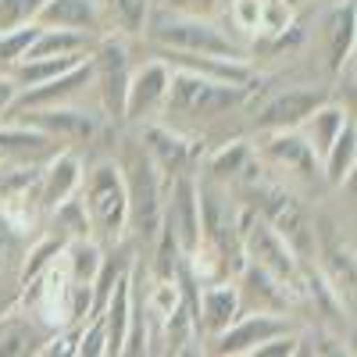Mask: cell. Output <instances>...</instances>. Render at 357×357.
I'll list each match as a JSON object with an SVG mask.
<instances>
[{
  "label": "cell",
  "instance_id": "d4e9b609",
  "mask_svg": "<svg viewBox=\"0 0 357 357\" xmlns=\"http://www.w3.org/2000/svg\"><path fill=\"white\" fill-rule=\"evenodd\" d=\"M50 215V236H57V240H93V225H89V215H86V204L82 197H68L65 204H57Z\"/></svg>",
  "mask_w": 357,
  "mask_h": 357
},
{
  "label": "cell",
  "instance_id": "f546056e",
  "mask_svg": "<svg viewBox=\"0 0 357 357\" xmlns=\"http://www.w3.org/2000/svg\"><path fill=\"white\" fill-rule=\"evenodd\" d=\"M40 8H43V0H0V33L36 22Z\"/></svg>",
  "mask_w": 357,
  "mask_h": 357
},
{
  "label": "cell",
  "instance_id": "7c38bea8",
  "mask_svg": "<svg viewBox=\"0 0 357 357\" xmlns=\"http://www.w3.org/2000/svg\"><path fill=\"white\" fill-rule=\"evenodd\" d=\"M243 301H240V289L232 282H211V286H197V307H193V321H197V333L200 340H215L222 329L240 318Z\"/></svg>",
  "mask_w": 357,
  "mask_h": 357
},
{
  "label": "cell",
  "instance_id": "836d02e7",
  "mask_svg": "<svg viewBox=\"0 0 357 357\" xmlns=\"http://www.w3.org/2000/svg\"><path fill=\"white\" fill-rule=\"evenodd\" d=\"M289 4H293V8H296V4H307V0H289Z\"/></svg>",
  "mask_w": 357,
  "mask_h": 357
},
{
  "label": "cell",
  "instance_id": "ffe728a7",
  "mask_svg": "<svg viewBox=\"0 0 357 357\" xmlns=\"http://www.w3.org/2000/svg\"><path fill=\"white\" fill-rule=\"evenodd\" d=\"M354 168H357V126H354V118H350V122L340 129V136L329 143V151L318 158V175L333 190H340L347 178L354 175Z\"/></svg>",
  "mask_w": 357,
  "mask_h": 357
},
{
  "label": "cell",
  "instance_id": "d6986e66",
  "mask_svg": "<svg viewBox=\"0 0 357 357\" xmlns=\"http://www.w3.org/2000/svg\"><path fill=\"white\" fill-rule=\"evenodd\" d=\"M354 118V111L350 107H343V104H333V100H321L301 126H296V132H301V139L311 146V154L314 158H321L325 151H329V143L340 136V129Z\"/></svg>",
  "mask_w": 357,
  "mask_h": 357
},
{
  "label": "cell",
  "instance_id": "277c9868",
  "mask_svg": "<svg viewBox=\"0 0 357 357\" xmlns=\"http://www.w3.org/2000/svg\"><path fill=\"white\" fill-rule=\"evenodd\" d=\"M236 232H240V250H243L247 264L261 268V272H268L289 289H301L304 264H301V254L289 247V240L282 232H275L257 211L236 215Z\"/></svg>",
  "mask_w": 357,
  "mask_h": 357
},
{
  "label": "cell",
  "instance_id": "5b68a950",
  "mask_svg": "<svg viewBox=\"0 0 357 357\" xmlns=\"http://www.w3.org/2000/svg\"><path fill=\"white\" fill-rule=\"evenodd\" d=\"M118 168H122L126 193H129V229L139 236L146 247H154L158 229H161V204H165L161 168L146 158L143 143H136L129 151V158Z\"/></svg>",
  "mask_w": 357,
  "mask_h": 357
},
{
  "label": "cell",
  "instance_id": "9a60e30c",
  "mask_svg": "<svg viewBox=\"0 0 357 357\" xmlns=\"http://www.w3.org/2000/svg\"><path fill=\"white\" fill-rule=\"evenodd\" d=\"M100 318H104L107 357H118L126 350V336H129V325H132V268L129 264L114 275L111 293L100 307Z\"/></svg>",
  "mask_w": 357,
  "mask_h": 357
},
{
  "label": "cell",
  "instance_id": "d6a6232c",
  "mask_svg": "<svg viewBox=\"0 0 357 357\" xmlns=\"http://www.w3.org/2000/svg\"><path fill=\"white\" fill-rule=\"evenodd\" d=\"M8 250H11V232L8 225H0V275H4V264H8Z\"/></svg>",
  "mask_w": 357,
  "mask_h": 357
},
{
  "label": "cell",
  "instance_id": "52a82bcc",
  "mask_svg": "<svg viewBox=\"0 0 357 357\" xmlns=\"http://www.w3.org/2000/svg\"><path fill=\"white\" fill-rule=\"evenodd\" d=\"M161 229L175 240L183 261L200 247L204 240V225H200V186L193 183L190 175L175 172V183L168 186L165 193V204H161Z\"/></svg>",
  "mask_w": 357,
  "mask_h": 357
},
{
  "label": "cell",
  "instance_id": "cb8c5ba5",
  "mask_svg": "<svg viewBox=\"0 0 357 357\" xmlns=\"http://www.w3.org/2000/svg\"><path fill=\"white\" fill-rule=\"evenodd\" d=\"M107 33L118 36H143L146 22L154 15V0H100Z\"/></svg>",
  "mask_w": 357,
  "mask_h": 357
},
{
  "label": "cell",
  "instance_id": "8992f818",
  "mask_svg": "<svg viewBox=\"0 0 357 357\" xmlns=\"http://www.w3.org/2000/svg\"><path fill=\"white\" fill-rule=\"evenodd\" d=\"M89 65H93V89H97V100H100V114L104 118H122L126 86H129V75H132L126 36L104 33L100 43L89 50Z\"/></svg>",
  "mask_w": 357,
  "mask_h": 357
},
{
  "label": "cell",
  "instance_id": "9c48e42d",
  "mask_svg": "<svg viewBox=\"0 0 357 357\" xmlns=\"http://www.w3.org/2000/svg\"><path fill=\"white\" fill-rule=\"evenodd\" d=\"M11 118H18V122H25V126H36V129L50 132L54 139H61L65 146L93 139L97 129H100V114H97V111H86V107H79V104L18 107V111H11Z\"/></svg>",
  "mask_w": 357,
  "mask_h": 357
},
{
  "label": "cell",
  "instance_id": "4fadbf2b",
  "mask_svg": "<svg viewBox=\"0 0 357 357\" xmlns=\"http://www.w3.org/2000/svg\"><path fill=\"white\" fill-rule=\"evenodd\" d=\"M82 186V161L72 146H61L43 168L36 178V204L40 211H54L57 204H65L68 197H75Z\"/></svg>",
  "mask_w": 357,
  "mask_h": 357
},
{
  "label": "cell",
  "instance_id": "3957f363",
  "mask_svg": "<svg viewBox=\"0 0 357 357\" xmlns=\"http://www.w3.org/2000/svg\"><path fill=\"white\" fill-rule=\"evenodd\" d=\"M243 97H247V86L222 82V79L200 75L190 68H172L168 100H165L161 114L178 118V122H211V118L240 107Z\"/></svg>",
  "mask_w": 357,
  "mask_h": 357
},
{
  "label": "cell",
  "instance_id": "2e32d148",
  "mask_svg": "<svg viewBox=\"0 0 357 357\" xmlns=\"http://www.w3.org/2000/svg\"><path fill=\"white\" fill-rule=\"evenodd\" d=\"M321 100H329V97L321 93V89H286V93H275L272 100H268V104L257 111L254 126H257L261 132H272V129H296Z\"/></svg>",
  "mask_w": 357,
  "mask_h": 357
},
{
  "label": "cell",
  "instance_id": "7a4b0ae2",
  "mask_svg": "<svg viewBox=\"0 0 357 357\" xmlns=\"http://www.w3.org/2000/svg\"><path fill=\"white\" fill-rule=\"evenodd\" d=\"M79 197L86 204L93 240L100 247H118L129 232V193L118 161H97L89 172H82Z\"/></svg>",
  "mask_w": 357,
  "mask_h": 357
},
{
  "label": "cell",
  "instance_id": "e0dca14e",
  "mask_svg": "<svg viewBox=\"0 0 357 357\" xmlns=\"http://www.w3.org/2000/svg\"><path fill=\"white\" fill-rule=\"evenodd\" d=\"M36 25L72 29V33H86V36H104L107 33L100 0H43Z\"/></svg>",
  "mask_w": 357,
  "mask_h": 357
},
{
  "label": "cell",
  "instance_id": "8fae6325",
  "mask_svg": "<svg viewBox=\"0 0 357 357\" xmlns=\"http://www.w3.org/2000/svg\"><path fill=\"white\" fill-rule=\"evenodd\" d=\"M61 139H54L50 132L25 126V122H0V161L8 165H47L57 151H61Z\"/></svg>",
  "mask_w": 357,
  "mask_h": 357
},
{
  "label": "cell",
  "instance_id": "30bf717a",
  "mask_svg": "<svg viewBox=\"0 0 357 357\" xmlns=\"http://www.w3.org/2000/svg\"><path fill=\"white\" fill-rule=\"evenodd\" d=\"M282 329H289V325L279 311H250V314L240 311V318H236L229 329H222L215 340H207L211 343L207 350L211 354H232V357H240V354L250 357L257 343H264L268 336H275Z\"/></svg>",
  "mask_w": 357,
  "mask_h": 357
},
{
  "label": "cell",
  "instance_id": "4dcf8cb0",
  "mask_svg": "<svg viewBox=\"0 0 357 357\" xmlns=\"http://www.w3.org/2000/svg\"><path fill=\"white\" fill-rule=\"evenodd\" d=\"M165 11H175V15H193V18H215L222 0H161Z\"/></svg>",
  "mask_w": 357,
  "mask_h": 357
},
{
  "label": "cell",
  "instance_id": "ba28073f",
  "mask_svg": "<svg viewBox=\"0 0 357 357\" xmlns=\"http://www.w3.org/2000/svg\"><path fill=\"white\" fill-rule=\"evenodd\" d=\"M168 82H172V65H165L161 57L132 68L129 86H126V104H122V118L129 126H146L165 111Z\"/></svg>",
  "mask_w": 357,
  "mask_h": 357
},
{
  "label": "cell",
  "instance_id": "44dd1931",
  "mask_svg": "<svg viewBox=\"0 0 357 357\" xmlns=\"http://www.w3.org/2000/svg\"><path fill=\"white\" fill-rule=\"evenodd\" d=\"M47 343V329L18 311H8L0 318V357H25V354H40Z\"/></svg>",
  "mask_w": 357,
  "mask_h": 357
},
{
  "label": "cell",
  "instance_id": "603a6c76",
  "mask_svg": "<svg viewBox=\"0 0 357 357\" xmlns=\"http://www.w3.org/2000/svg\"><path fill=\"white\" fill-rule=\"evenodd\" d=\"M139 143H143L146 158H151L161 172H183V165H186V158H190V143L178 136L175 129H168V126L146 122Z\"/></svg>",
  "mask_w": 357,
  "mask_h": 357
},
{
  "label": "cell",
  "instance_id": "83f0119b",
  "mask_svg": "<svg viewBox=\"0 0 357 357\" xmlns=\"http://www.w3.org/2000/svg\"><path fill=\"white\" fill-rule=\"evenodd\" d=\"M250 161H254L250 146L243 139H236V143L222 146V151L211 158V175L218 178V183H225V178H236L240 172H250Z\"/></svg>",
  "mask_w": 357,
  "mask_h": 357
},
{
  "label": "cell",
  "instance_id": "5bb4252c",
  "mask_svg": "<svg viewBox=\"0 0 357 357\" xmlns=\"http://www.w3.org/2000/svg\"><path fill=\"white\" fill-rule=\"evenodd\" d=\"M86 89H93V65H89V57L79 61L75 68L47 79V82L18 89L15 111L18 107H47V104H79V97L86 93Z\"/></svg>",
  "mask_w": 357,
  "mask_h": 357
},
{
  "label": "cell",
  "instance_id": "ac0fdd59",
  "mask_svg": "<svg viewBox=\"0 0 357 357\" xmlns=\"http://www.w3.org/2000/svg\"><path fill=\"white\" fill-rule=\"evenodd\" d=\"M261 154L268 165H275V168H286L293 175H318V158L311 154V146L301 139V132L296 129H272L268 132V139L261 143Z\"/></svg>",
  "mask_w": 357,
  "mask_h": 357
},
{
  "label": "cell",
  "instance_id": "4316f807",
  "mask_svg": "<svg viewBox=\"0 0 357 357\" xmlns=\"http://www.w3.org/2000/svg\"><path fill=\"white\" fill-rule=\"evenodd\" d=\"M36 33H40L36 22L18 25V29H4V33H0V72H8V68H15L22 61L29 43L36 40Z\"/></svg>",
  "mask_w": 357,
  "mask_h": 357
},
{
  "label": "cell",
  "instance_id": "1f68e13d",
  "mask_svg": "<svg viewBox=\"0 0 357 357\" xmlns=\"http://www.w3.org/2000/svg\"><path fill=\"white\" fill-rule=\"evenodd\" d=\"M15 100H18V82L8 72H0V122H8V118H11Z\"/></svg>",
  "mask_w": 357,
  "mask_h": 357
},
{
  "label": "cell",
  "instance_id": "484cf974",
  "mask_svg": "<svg viewBox=\"0 0 357 357\" xmlns=\"http://www.w3.org/2000/svg\"><path fill=\"white\" fill-rule=\"evenodd\" d=\"M289 29H293V4H289V0H261V25H257V40L282 43Z\"/></svg>",
  "mask_w": 357,
  "mask_h": 357
},
{
  "label": "cell",
  "instance_id": "f1b7e54d",
  "mask_svg": "<svg viewBox=\"0 0 357 357\" xmlns=\"http://www.w3.org/2000/svg\"><path fill=\"white\" fill-rule=\"evenodd\" d=\"M229 22L232 36L243 47L254 40L257 43V25H261V0H229Z\"/></svg>",
  "mask_w": 357,
  "mask_h": 357
},
{
  "label": "cell",
  "instance_id": "7402d4cb",
  "mask_svg": "<svg viewBox=\"0 0 357 357\" xmlns=\"http://www.w3.org/2000/svg\"><path fill=\"white\" fill-rule=\"evenodd\" d=\"M354 40H357V8L354 0L333 8L329 22H325V57H329V68L336 72L347 57H354Z\"/></svg>",
  "mask_w": 357,
  "mask_h": 357
},
{
  "label": "cell",
  "instance_id": "6da1fadb",
  "mask_svg": "<svg viewBox=\"0 0 357 357\" xmlns=\"http://www.w3.org/2000/svg\"><path fill=\"white\" fill-rule=\"evenodd\" d=\"M143 36L158 50L211 54V57H236V61H247V47L236 40L229 29H222L215 18H193V15H175V11L154 8Z\"/></svg>",
  "mask_w": 357,
  "mask_h": 357
}]
</instances>
